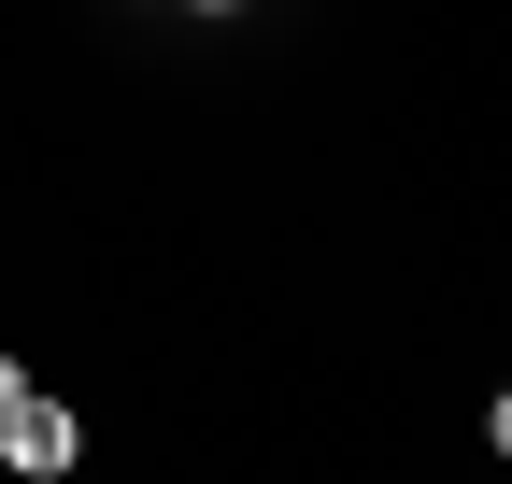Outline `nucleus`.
I'll use <instances>...</instances> for the list:
<instances>
[{
	"mask_svg": "<svg viewBox=\"0 0 512 484\" xmlns=\"http://www.w3.org/2000/svg\"><path fill=\"white\" fill-rule=\"evenodd\" d=\"M0 456H15L29 484H57V470L86 456V428H72V413H57V399H29V385H15V399H0Z\"/></svg>",
	"mask_w": 512,
	"mask_h": 484,
	"instance_id": "1",
	"label": "nucleus"
},
{
	"mask_svg": "<svg viewBox=\"0 0 512 484\" xmlns=\"http://www.w3.org/2000/svg\"><path fill=\"white\" fill-rule=\"evenodd\" d=\"M484 442H498V456H512V385H498V413H484Z\"/></svg>",
	"mask_w": 512,
	"mask_h": 484,
	"instance_id": "2",
	"label": "nucleus"
},
{
	"mask_svg": "<svg viewBox=\"0 0 512 484\" xmlns=\"http://www.w3.org/2000/svg\"><path fill=\"white\" fill-rule=\"evenodd\" d=\"M200 15H242V0H200Z\"/></svg>",
	"mask_w": 512,
	"mask_h": 484,
	"instance_id": "3",
	"label": "nucleus"
}]
</instances>
